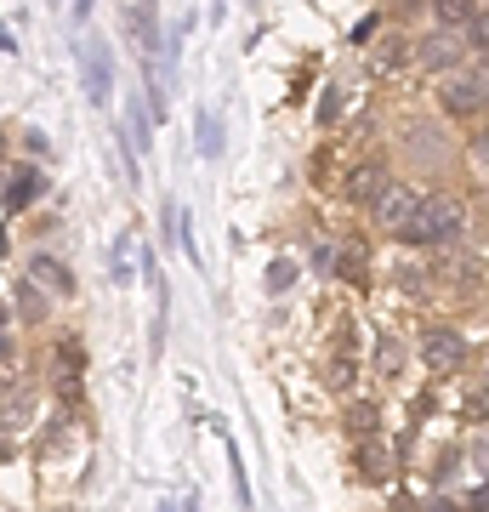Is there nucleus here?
I'll return each instance as SVG.
<instances>
[{
  "mask_svg": "<svg viewBox=\"0 0 489 512\" xmlns=\"http://www.w3.org/2000/svg\"><path fill=\"white\" fill-rule=\"evenodd\" d=\"M461 234H467V205L455 194H421L416 217L404 222V239H416V245H450Z\"/></svg>",
  "mask_w": 489,
  "mask_h": 512,
  "instance_id": "obj_1",
  "label": "nucleus"
},
{
  "mask_svg": "<svg viewBox=\"0 0 489 512\" xmlns=\"http://www.w3.org/2000/svg\"><path fill=\"white\" fill-rule=\"evenodd\" d=\"M416 205H421V188L387 183L376 200H370V211H376V228H387V234H404V222L416 217Z\"/></svg>",
  "mask_w": 489,
  "mask_h": 512,
  "instance_id": "obj_2",
  "label": "nucleus"
},
{
  "mask_svg": "<svg viewBox=\"0 0 489 512\" xmlns=\"http://www.w3.org/2000/svg\"><path fill=\"white\" fill-rule=\"evenodd\" d=\"M421 365L433 370V376H455V370L467 365V342H461V336H455V330H427V336H421Z\"/></svg>",
  "mask_w": 489,
  "mask_h": 512,
  "instance_id": "obj_3",
  "label": "nucleus"
},
{
  "mask_svg": "<svg viewBox=\"0 0 489 512\" xmlns=\"http://www.w3.org/2000/svg\"><path fill=\"white\" fill-rule=\"evenodd\" d=\"M80 80H86V97H91V103H109L114 74H109V52H103L97 40H86V46H80Z\"/></svg>",
  "mask_w": 489,
  "mask_h": 512,
  "instance_id": "obj_4",
  "label": "nucleus"
},
{
  "mask_svg": "<svg viewBox=\"0 0 489 512\" xmlns=\"http://www.w3.org/2000/svg\"><path fill=\"white\" fill-rule=\"evenodd\" d=\"M444 109H450V114H478V109H484V69L450 80V86H444Z\"/></svg>",
  "mask_w": 489,
  "mask_h": 512,
  "instance_id": "obj_5",
  "label": "nucleus"
},
{
  "mask_svg": "<svg viewBox=\"0 0 489 512\" xmlns=\"http://www.w3.org/2000/svg\"><path fill=\"white\" fill-rule=\"evenodd\" d=\"M455 57H461V40L444 35V29H438V35H427V40L416 46V63H421V69H450Z\"/></svg>",
  "mask_w": 489,
  "mask_h": 512,
  "instance_id": "obj_6",
  "label": "nucleus"
},
{
  "mask_svg": "<svg viewBox=\"0 0 489 512\" xmlns=\"http://www.w3.org/2000/svg\"><path fill=\"white\" fill-rule=\"evenodd\" d=\"M35 279L46 285V291H57V296H69V291H74L69 268H63V262H52V256H35Z\"/></svg>",
  "mask_w": 489,
  "mask_h": 512,
  "instance_id": "obj_7",
  "label": "nucleus"
},
{
  "mask_svg": "<svg viewBox=\"0 0 489 512\" xmlns=\"http://www.w3.org/2000/svg\"><path fill=\"white\" fill-rule=\"evenodd\" d=\"M381 188H387V177H381L376 165H364V171H353V183H347V194H353L359 205H370V200L381 194Z\"/></svg>",
  "mask_w": 489,
  "mask_h": 512,
  "instance_id": "obj_8",
  "label": "nucleus"
},
{
  "mask_svg": "<svg viewBox=\"0 0 489 512\" xmlns=\"http://www.w3.org/2000/svg\"><path fill=\"white\" fill-rule=\"evenodd\" d=\"M35 194H40V177H35V171H18V177H12V188H6V205H12V211H23Z\"/></svg>",
  "mask_w": 489,
  "mask_h": 512,
  "instance_id": "obj_9",
  "label": "nucleus"
},
{
  "mask_svg": "<svg viewBox=\"0 0 489 512\" xmlns=\"http://www.w3.org/2000/svg\"><path fill=\"white\" fill-rule=\"evenodd\" d=\"M478 18H484V12H478V6H461V0H444V6H438V23H444V35H450L455 23H467V29H472Z\"/></svg>",
  "mask_w": 489,
  "mask_h": 512,
  "instance_id": "obj_10",
  "label": "nucleus"
},
{
  "mask_svg": "<svg viewBox=\"0 0 489 512\" xmlns=\"http://www.w3.org/2000/svg\"><path fill=\"white\" fill-rule=\"evenodd\" d=\"M399 365H404V348L381 336V342H376V370H381V376H399Z\"/></svg>",
  "mask_w": 489,
  "mask_h": 512,
  "instance_id": "obj_11",
  "label": "nucleus"
},
{
  "mask_svg": "<svg viewBox=\"0 0 489 512\" xmlns=\"http://www.w3.org/2000/svg\"><path fill=\"white\" fill-rule=\"evenodd\" d=\"M290 285H296V268H290V262H273L268 268V291H290Z\"/></svg>",
  "mask_w": 489,
  "mask_h": 512,
  "instance_id": "obj_12",
  "label": "nucleus"
},
{
  "mask_svg": "<svg viewBox=\"0 0 489 512\" xmlns=\"http://www.w3.org/2000/svg\"><path fill=\"white\" fill-rule=\"evenodd\" d=\"M234 495H239V507H251V484H245V461H239V444H234Z\"/></svg>",
  "mask_w": 489,
  "mask_h": 512,
  "instance_id": "obj_13",
  "label": "nucleus"
},
{
  "mask_svg": "<svg viewBox=\"0 0 489 512\" xmlns=\"http://www.w3.org/2000/svg\"><path fill=\"white\" fill-rule=\"evenodd\" d=\"M131 131H137V143H131V148H148V114H143V103H131Z\"/></svg>",
  "mask_w": 489,
  "mask_h": 512,
  "instance_id": "obj_14",
  "label": "nucleus"
},
{
  "mask_svg": "<svg viewBox=\"0 0 489 512\" xmlns=\"http://www.w3.org/2000/svg\"><path fill=\"white\" fill-rule=\"evenodd\" d=\"M325 382L330 387H353V365H347V359H336V365L325 370Z\"/></svg>",
  "mask_w": 489,
  "mask_h": 512,
  "instance_id": "obj_15",
  "label": "nucleus"
},
{
  "mask_svg": "<svg viewBox=\"0 0 489 512\" xmlns=\"http://www.w3.org/2000/svg\"><path fill=\"white\" fill-rule=\"evenodd\" d=\"M200 126H205V154H217V148H222V131H217V120H211V114H205Z\"/></svg>",
  "mask_w": 489,
  "mask_h": 512,
  "instance_id": "obj_16",
  "label": "nucleus"
},
{
  "mask_svg": "<svg viewBox=\"0 0 489 512\" xmlns=\"http://www.w3.org/2000/svg\"><path fill=\"white\" fill-rule=\"evenodd\" d=\"M18 302H23V319H40V313H46V308H40V296H35V291H18Z\"/></svg>",
  "mask_w": 489,
  "mask_h": 512,
  "instance_id": "obj_17",
  "label": "nucleus"
},
{
  "mask_svg": "<svg viewBox=\"0 0 489 512\" xmlns=\"http://www.w3.org/2000/svg\"><path fill=\"white\" fill-rule=\"evenodd\" d=\"M0 359H6V342H0Z\"/></svg>",
  "mask_w": 489,
  "mask_h": 512,
  "instance_id": "obj_18",
  "label": "nucleus"
}]
</instances>
